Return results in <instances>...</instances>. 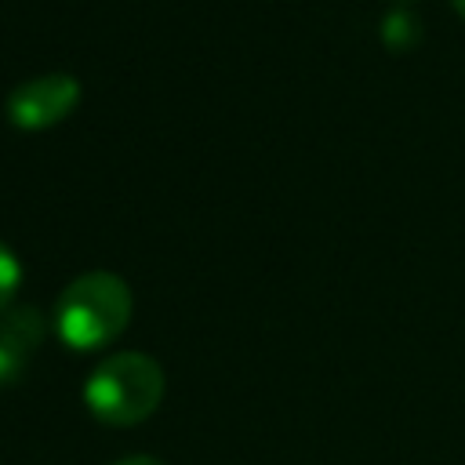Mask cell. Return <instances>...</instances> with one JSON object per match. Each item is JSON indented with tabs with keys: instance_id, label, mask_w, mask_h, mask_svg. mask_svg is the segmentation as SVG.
Wrapping results in <instances>:
<instances>
[{
	"instance_id": "52a82bcc",
	"label": "cell",
	"mask_w": 465,
	"mask_h": 465,
	"mask_svg": "<svg viewBox=\"0 0 465 465\" xmlns=\"http://www.w3.org/2000/svg\"><path fill=\"white\" fill-rule=\"evenodd\" d=\"M113 465H163V461L160 458H149V454H134V458H120Z\"/></svg>"
},
{
	"instance_id": "ba28073f",
	"label": "cell",
	"mask_w": 465,
	"mask_h": 465,
	"mask_svg": "<svg viewBox=\"0 0 465 465\" xmlns=\"http://www.w3.org/2000/svg\"><path fill=\"white\" fill-rule=\"evenodd\" d=\"M450 4H454V11H458V15L465 18V0H450Z\"/></svg>"
},
{
	"instance_id": "6da1fadb",
	"label": "cell",
	"mask_w": 465,
	"mask_h": 465,
	"mask_svg": "<svg viewBox=\"0 0 465 465\" xmlns=\"http://www.w3.org/2000/svg\"><path fill=\"white\" fill-rule=\"evenodd\" d=\"M131 287L116 272H84L54 302V334L76 352L105 349L131 323Z\"/></svg>"
},
{
	"instance_id": "7a4b0ae2",
	"label": "cell",
	"mask_w": 465,
	"mask_h": 465,
	"mask_svg": "<svg viewBox=\"0 0 465 465\" xmlns=\"http://www.w3.org/2000/svg\"><path fill=\"white\" fill-rule=\"evenodd\" d=\"M163 371L145 352H116L102 360L84 381L87 411L116 429L145 421L163 400Z\"/></svg>"
},
{
	"instance_id": "3957f363",
	"label": "cell",
	"mask_w": 465,
	"mask_h": 465,
	"mask_svg": "<svg viewBox=\"0 0 465 465\" xmlns=\"http://www.w3.org/2000/svg\"><path fill=\"white\" fill-rule=\"evenodd\" d=\"M80 105V80L69 73H44L7 94V120L18 131H47Z\"/></svg>"
},
{
	"instance_id": "5b68a950",
	"label": "cell",
	"mask_w": 465,
	"mask_h": 465,
	"mask_svg": "<svg viewBox=\"0 0 465 465\" xmlns=\"http://www.w3.org/2000/svg\"><path fill=\"white\" fill-rule=\"evenodd\" d=\"M418 36H421V25H418V18H414L411 11H389V15H385V22H381V40H385V47L403 51V47L418 44Z\"/></svg>"
},
{
	"instance_id": "277c9868",
	"label": "cell",
	"mask_w": 465,
	"mask_h": 465,
	"mask_svg": "<svg viewBox=\"0 0 465 465\" xmlns=\"http://www.w3.org/2000/svg\"><path fill=\"white\" fill-rule=\"evenodd\" d=\"M40 341H44V316L36 305H18L0 316V389L15 385L25 374Z\"/></svg>"
},
{
	"instance_id": "9c48e42d",
	"label": "cell",
	"mask_w": 465,
	"mask_h": 465,
	"mask_svg": "<svg viewBox=\"0 0 465 465\" xmlns=\"http://www.w3.org/2000/svg\"><path fill=\"white\" fill-rule=\"evenodd\" d=\"M392 4H414V0H392Z\"/></svg>"
},
{
	"instance_id": "8992f818",
	"label": "cell",
	"mask_w": 465,
	"mask_h": 465,
	"mask_svg": "<svg viewBox=\"0 0 465 465\" xmlns=\"http://www.w3.org/2000/svg\"><path fill=\"white\" fill-rule=\"evenodd\" d=\"M18 287H22V262L7 243H0V316L11 309Z\"/></svg>"
}]
</instances>
